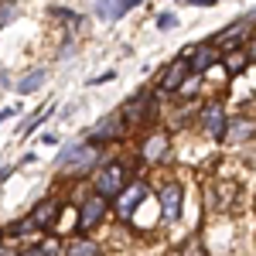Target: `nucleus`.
Returning <instances> with one entry per match:
<instances>
[{"mask_svg":"<svg viewBox=\"0 0 256 256\" xmlns=\"http://www.w3.org/2000/svg\"><path fill=\"white\" fill-rule=\"evenodd\" d=\"M123 168L120 164H106V168H99L96 178H92V184H96V195L99 198H120L123 195Z\"/></svg>","mask_w":256,"mask_h":256,"instance_id":"f257e3e1","label":"nucleus"},{"mask_svg":"<svg viewBox=\"0 0 256 256\" xmlns=\"http://www.w3.org/2000/svg\"><path fill=\"white\" fill-rule=\"evenodd\" d=\"M92 160H96V147H92V144H76V147H68L58 158V164L65 171H86Z\"/></svg>","mask_w":256,"mask_h":256,"instance_id":"f03ea898","label":"nucleus"},{"mask_svg":"<svg viewBox=\"0 0 256 256\" xmlns=\"http://www.w3.org/2000/svg\"><path fill=\"white\" fill-rule=\"evenodd\" d=\"M202 126H205V134H212V137H226V113H222V102H205V110H202Z\"/></svg>","mask_w":256,"mask_h":256,"instance_id":"7ed1b4c3","label":"nucleus"},{"mask_svg":"<svg viewBox=\"0 0 256 256\" xmlns=\"http://www.w3.org/2000/svg\"><path fill=\"white\" fill-rule=\"evenodd\" d=\"M123 126H126V120H123V113H110V116H102L92 126V144H99V140H113L123 134Z\"/></svg>","mask_w":256,"mask_h":256,"instance_id":"20e7f679","label":"nucleus"},{"mask_svg":"<svg viewBox=\"0 0 256 256\" xmlns=\"http://www.w3.org/2000/svg\"><path fill=\"white\" fill-rule=\"evenodd\" d=\"M181 198H184L181 184H164V192H160V212H164L168 222H174L181 216Z\"/></svg>","mask_w":256,"mask_h":256,"instance_id":"39448f33","label":"nucleus"},{"mask_svg":"<svg viewBox=\"0 0 256 256\" xmlns=\"http://www.w3.org/2000/svg\"><path fill=\"white\" fill-rule=\"evenodd\" d=\"M256 134V123L250 116H236V120H229V126H226V144H246V140Z\"/></svg>","mask_w":256,"mask_h":256,"instance_id":"423d86ee","label":"nucleus"},{"mask_svg":"<svg viewBox=\"0 0 256 256\" xmlns=\"http://www.w3.org/2000/svg\"><path fill=\"white\" fill-rule=\"evenodd\" d=\"M140 0H96V14L102 20H120L126 10H134Z\"/></svg>","mask_w":256,"mask_h":256,"instance_id":"0eeeda50","label":"nucleus"},{"mask_svg":"<svg viewBox=\"0 0 256 256\" xmlns=\"http://www.w3.org/2000/svg\"><path fill=\"white\" fill-rule=\"evenodd\" d=\"M102 212H106V198H89L86 205H82V216H79V229L86 232V229H92L99 218H102Z\"/></svg>","mask_w":256,"mask_h":256,"instance_id":"6e6552de","label":"nucleus"},{"mask_svg":"<svg viewBox=\"0 0 256 256\" xmlns=\"http://www.w3.org/2000/svg\"><path fill=\"white\" fill-rule=\"evenodd\" d=\"M192 68V62H184V58H178V62H171V68L160 76V86L164 89H181L184 86V72Z\"/></svg>","mask_w":256,"mask_h":256,"instance_id":"1a4fd4ad","label":"nucleus"},{"mask_svg":"<svg viewBox=\"0 0 256 256\" xmlns=\"http://www.w3.org/2000/svg\"><path fill=\"white\" fill-rule=\"evenodd\" d=\"M253 24H256V10H253V14H246V18H239L236 24H229L226 31H218V38H216V41H218V44H226V41H236V38H242V34H246Z\"/></svg>","mask_w":256,"mask_h":256,"instance_id":"9d476101","label":"nucleus"},{"mask_svg":"<svg viewBox=\"0 0 256 256\" xmlns=\"http://www.w3.org/2000/svg\"><path fill=\"white\" fill-rule=\"evenodd\" d=\"M144 198H147V184H134L126 195H120V216L126 218V216H130V212L140 205V202H144Z\"/></svg>","mask_w":256,"mask_h":256,"instance_id":"9b49d317","label":"nucleus"},{"mask_svg":"<svg viewBox=\"0 0 256 256\" xmlns=\"http://www.w3.org/2000/svg\"><path fill=\"white\" fill-rule=\"evenodd\" d=\"M216 48H212V44H202V48H198L195 52V58H192V72H195V76H202V72H208V68H212V65H216Z\"/></svg>","mask_w":256,"mask_h":256,"instance_id":"f8f14e48","label":"nucleus"},{"mask_svg":"<svg viewBox=\"0 0 256 256\" xmlns=\"http://www.w3.org/2000/svg\"><path fill=\"white\" fill-rule=\"evenodd\" d=\"M164 154H168V137L164 134L147 137V144H144V160H160Z\"/></svg>","mask_w":256,"mask_h":256,"instance_id":"ddd939ff","label":"nucleus"},{"mask_svg":"<svg viewBox=\"0 0 256 256\" xmlns=\"http://www.w3.org/2000/svg\"><path fill=\"white\" fill-rule=\"evenodd\" d=\"M52 218H55V202H41L38 208H34V216H31V222H34V229H44V226H52Z\"/></svg>","mask_w":256,"mask_h":256,"instance_id":"4468645a","label":"nucleus"},{"mask_svg":"<svg viewBox=\"0 0 256 256\" xmlns=\"http://www.w3.org/2000/svg\"><path fill=\"white\" fill-rule=\"evenodd\" d=\"M41 86H44V72H41V68L28 72L20 82H14V89H18V92H24V96H28V92H34V89H41Z\"/></svg>","mask_w":256,"mask_h":256,"instance_id":"2eb2a0df","label":"nucleus"},{"mask_svg":"<svg viewBox=\"0 0 256 256\" xmlns=\"http://www.w3.org/2000/svg\"><path fill=\"white\" fill-rule=\"evenodd\" d=\"M68 256H99V246L92 239H76V242L68 246Z\"/></svg>","mask_w":256,"mask_h":256,"instance_id":"dca6fc26","label":"nucleus"},{"mask_svg":"<svg viewBox=\"0 0 256 256\" xmlns=\"http://www.w3.org/2000/svg\"><path fill=\"white\" fill-rule=\"evenodd\" d=\"M18 18V7H14V0H0V28H7L10 20Z\"/></svg>","mask_w":256,"mask_h":256,"instance_id":"f3484780","label":"nucleus"},{"mask_svg":"<svg viewBox=\"0 0 256 256\" xmlns=\"http://www.w3.org/2000/svg\"><path fill=\"white\" fill-rule=\"evenodd\" d=\"M242 65H246V52H232V55L226 58V68H229V72H239Z\"/></svg>","mask_w":256,"mask_h":256,"instance_id":"a211bd4d","label":"nucleus"},{"mask_svg":"<svg viewBox=\"0 0 256 256\" xmlns=\"http://www.w3.org/2000/svg\"><path fill=\"white\" fill-rule=\"evenodd\" d=\"M158 28H160V31H174V28H178V18H174V14H160V18H158Z\"/></svg>","mask_w":256,"mask_h":256,"instance_id":"6ab92c4d","label":"nucleus"},{"mask_svg":"<svg viewBox=\"0 0 256 256\" xmlns=\"http://www.w3.org/2000/svg\"><path fill=\"white\" fill-rule=\"evenodd\" d=\"M58 250L55 246H48V250H28V253H20V256H55Z\"/></svg>","mask_w":256,"mask_h":256,"instance_id":"aec40b11","label":"nucleus"},{"mask_svg":"<svg viewBox=\"0 0 256 256\" xmlns=\"http://www.w3.org/2000/svg\"><path fill=\"white\" fill-rule=\"evenodd\" d=\"M52 14H55V18H62V20H65V24H76V20H79V18H76V14H68V10H58V7H55Z\"/></svg>","mask_w":256,"mask_h":256,"instance_id":"412c9836","label":"nucleus"},{"mask_svg":"<svg viewBox=\"0 0 256 256\" xmlns=\"http://www.w3.org/2000/svg\"><path fill=\"white\" fill-rule=\"evenodd\" d=\"M181 4H202V7H208V4H216V0H181Z\"/></svg>","mask_w":256,"mask_h":256,"instance_id":"4be33fe9","label":"nucleus"},{"mask_svg":"<svg viewBox=\"0 0 256 256\" xmlns=\"http://www.w3.org/2000/svg\"><path fill=\"white\" fill-rule=\"evenodd\" d=\"M0 256H14V253H10V250H0Z\"/></svg>","mask_w":256,"mask_h":256,"instance_id":"5701e85b","label":"nucleus"},{"mask_svg":"<svg viewBox=\"0 0 256 256\" xmlns=\"http://www.w3.org/2000/svg\"><path fill=\"white\" fill-rule=\"evenodd\" d=\"M253 58H256V44H253Z\"/></svg>","mask_w":256,"mask_h":256,"instance_id":"b1692460","label":"nucleus"}]
</instances>
